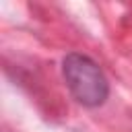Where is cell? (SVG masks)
<instances>
[{
  "instance_id": "6da1fadb",
  "label": "cell",
  "mask_w": 132,
  "mask_h": 132,
  "mask_svg": "<svg viewBox=\"0 0 132 132\" xmlns=\"http://www.w3.org/2000/svg\"><path fill=\"white\" fill-rule=\"evenodd\" d=\"M62 76L72 97L85 107H99L109 97V82L99 64L78 52H70L62 60Z\"/></svg>"
}]
</instances>
